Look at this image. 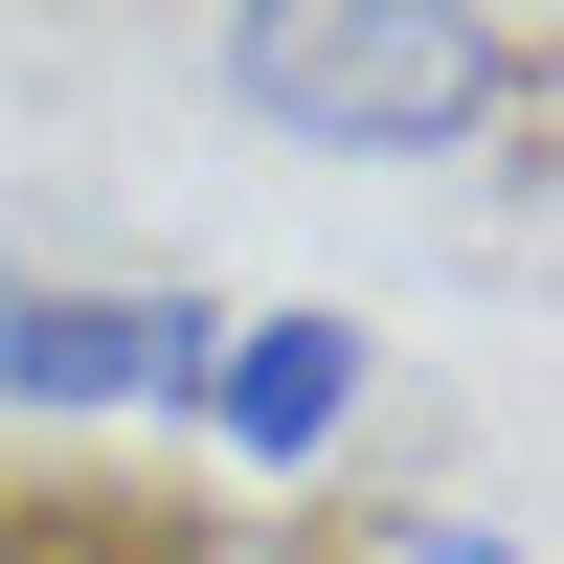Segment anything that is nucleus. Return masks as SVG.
<instances>
[{"instance_id": "f257e3e1", "label": "nucleus", "mask_w": 564, "mask_h": 564, "mask_svg": "<svg viewBox=\"0 0 564 564\" xmlns=\"http://www.w3.org/2000/svg\"><path fill=\"white\" fill-rule=\"evenodd\" d=\"M226 90H249L294 159H475L542 90V45L475 23V0H249V23H226Z\"/></svg>"}, {"instance_id": "20e7f679", "label": "nucleus", "mask_w": 564, "mask_h": 564, "mask_svg": "<svg viewBox=\"0 0 564 564\" xmlns=\"http://www.w3.org/2000/svg\"><path fill=\"white\" fill-rule=\"evenodd\" d=\"M384 564H520L497 520H384Z\"/></svg>"}, {"instance_id": "7ed1b4c3", "label": "nucleus", "mask_w": 564, "mask_h": 564, "mask_svg": "<svg viewBox=\"0 0 564 564\" xmlns=\"http://www.w3.org/2000/svg\"><path fill=\"white\" fill-rule=\"evenodd\" d=\"M361 384H384V339H361L339 294H271V316L204 339V406H181V430H226L249 475H316V452L361 430Z\"/></svg>"}, {"instance_id": "f03ea898", "label": "nucleus", "mask_w": 564, "mask_h": 564, "mask_svg": "<svg viewBox=\"0 0 564 564\" xmlns=\"http://www.w3.org/2000/svg\"><path fill=\"white\" fill-rule=\"evenodd\" d=\"M204 339H226V294H181V271H0V406H204Z\"/></svg>"}]
</instances>
